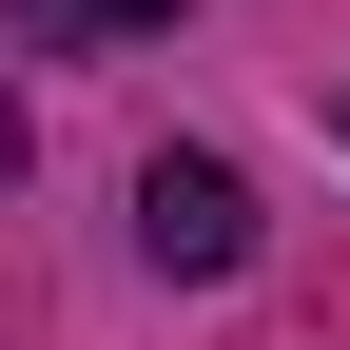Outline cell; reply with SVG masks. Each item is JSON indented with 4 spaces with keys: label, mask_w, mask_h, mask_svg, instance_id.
Wrapping results in <instances>:
<instances>
[{
    "label": "cell",
    "mask_w": 350,
    "mask_h": 350,
    "mask_svg": "<svg viewBox=\"0 0 350 350\" xmlns=\"http://www.w3.org/2000/svg\"><path fill=\"white\" fill-rule=\"evenodd\" d=\"M0 156H20V117H0Z\"/></svg>",
    "instance_id": "obj_3"
},
{
    "label": "cell",
    "mask_w": 350,
    "mask_h": 350,
    "mask_svg": "<svg viewBox=\"0 0 350 350\" xmlns=\"http://www.w3.org/2000/svg\"><path fill=\"white\" fill-rule=\"evenodd\" d=\"M137 253H156V273H253V175L234 156H137Z\"/></svg>",
    "instance_id": "obj_1"
},
{
    "label": "cell",
    "mask_w": 350,
    "mask_h": 350,
    "mask_svg": "<svg viewBox=\"0 0 350 350\" xmlns=\"http://www.w3.org/2000/svg\"><path fill=\"white\" fill-rule=\"evenodd\" d=\"M156 20H195V0H0L20 59H98V39H156Z\"/></svg>",
    "instance_id": "obj_2"
}]
</instances>
